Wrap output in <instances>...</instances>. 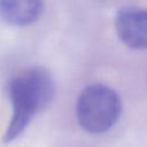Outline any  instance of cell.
<instances>
[{
	"label": "cell",
	"mask_w": 147,
	"mask_h": 147,
	"mask_svg": "<svg viewBox=\"0 0 147 147\" xmlns=\"http://www.w3.org/2000/svg\"><path fill=\"white\" fill-rule=\"evenodd\" d=\"M122 102L111 87L94 84L85 87L78 96L76 114L79 125L90 133H103L117 122Z\"/></svg>",
	"instance_id": "7a4b0ae2"
},
{
	"label": "cell",
	"mask_w": 147,
	"mask_h": 147,
	"mask_svg": "<svg viewBox=\"0 0 147 147\" xmlns=\"http://www.w3.org/2000/svg\"><path fill=\"white\" fill-rule=\"evenodd\" d=\"M119 39L130 48H147V9L139 7L122 8L115 20Z\"/></svg>",
	"instance_id": "3957f363"
},
{
	"label": "cell",
	"mask_w": 147,
	"mask_h": 147,
	"mask_svg": "<svg viewBox=\"0 0 147 147\" xmlns=\"http://www.w3.org/2000/svg\"><path fill=\"white\" fill-rule=\"evenodd\" d=\"M44 0H0V17L15 26L36 22L42 13Z\"/></svg>",
	"instance_id": "277c9868"
},
{
	"label": "cell",
	"mask_w": 147,
	"mask_h": 147,
	"mask_svg": "<svg viewBox=\"0 0 147 147\" xmlns=\"http://www.w3.org/2000/svg\"><path fill=\"white\" fill-rule=\"evenodd\" d=\"M11 117L3 134V142L10 144L28 127L31 119L53 101L55 85L51 72L42 67H31L18 72L9 83Z\"/></svg>",
	"instance_id": "6da1fadb"
}]
</instances>
